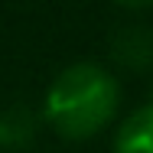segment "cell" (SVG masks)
<instances>
[{
    "instance_id": "6da1fadb",
    "label": "cell",
    "mask_w": 153,
    "mask_h": 153,
    "mask_svg": "<svg viewBox=\"0 0 153 153\" xmlns=\"http://www.w3.org/2000/svg\"><path fill=\"white\" fill-rule=\"evenodd\" d=\"M117 104V78L94 62H75L52 78L42 101V121L65 140H88L111 124Z\"/></svg>"
},
{
    "instance_id": "7a4b0ae2",
    "label": "cell",
    "mask_w": 153,
    "mask_h": 153,
    "mask_svg": "<svg viewBox=\"0 0 153 153\" xmlns=\"http://www.w3.org/2000/svg\"><path fill=\"white\" fill-rule=\"evenodd\" d=\"M111 59L127 72H147L153 65V30L143 23H127L111 36Z\"/></svg>"
},
{
    "instance_id": "3957f363",
    "label": "cell",
    "mask_w": 153,
    "mask_h": 153,
    "mask_svg": "<svg viewBox=\"0 0 153 153\" xmlns=\"http://www.w3.org/2000/svg\"><path fill=\"white\" fill-rule=\"evenodd\" d=\"M42 114H36L26 104H7L0 111V153H16L26 150L39 137Z\"/></svg>"
},
{
    "instance_id": "277c9868",
    "label": "cell",
    "mask_w": 153,
    "mask_h": 153,
    "mask_svg": "<svg viewBox=\"0 0 153 153\" xmlns=\"http://www.w3.org/2000/svg\"><path fill=\"white\" fill-rule=\"evenodd\" d=\"M114 153H153V104L134 111L114 137Z\"/></svg>"
}]
</instances>
